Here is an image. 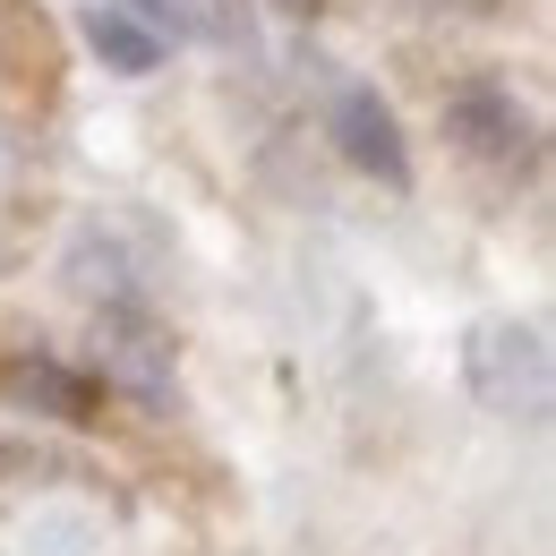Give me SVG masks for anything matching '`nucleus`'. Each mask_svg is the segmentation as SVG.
Masks as SVG:
<instances>
[{
	"mask_svg": "<svg viewBox=\"0 0 556 556\" xmlns=\"http://www.w3.org/2000/svg\"><path fill=\"white\" fill-rule=\"evenodd\" d=\"M463 386L496 419H540L548 412V334L531 317H480L463 334Z\"/></svg>",
	"mask_w": 556,
	"mask_h": 556,
	"instance_id": "nucleus-1",
	"label": "nucleus"
},
{
	"mask_svg": "<svg viewBox=\"0 0 556 556\" xmlns=\"http://www.w3.org/2000/svg\"><path fill=\"white\" fill-rule=\"evenodd\" d=\"M326 138H334V154H343L359 180L412 189V138H403L394 103H386L368 77H334V94H326Z\"/></svg>",
	"mask_w": 556,
	"mask_h": 556,
	"instance_id": "nucleus-2",
	"label": "nucleus"
},
{
	"mask_svg": "<svg viewBox=\"0 0 556 556\" xmlns=\"http://www.w3.org/2000/svg\"><path fill=\"white\" fill-rule=\"evenodd\" d=\"M445 138L463 146L471 163H488V172H531V163H540L531 112H522L514 86H496V77H463V86L445 94Z\"/></svg>",
	"mask_w": 556,
	"mask_h": 556,
	"instance_id": "nucleus-3",
	"label": "nucleus"
},
{
	"mask_svg": "<svg viewBox=\"0 0 556 556\" xmlns=\"http://www.w3.org/2000/svg\"><path fill=\"white\" fill-rule=\"evenodd\" d=\"M94 359L112 386H129L138 403H172V326L129 300V308H94Z\"/></svg>",
	"mask_w": 556,
	"mask_h": 556,
	"instance_id": "nucleus-4",
	"label": "nucleus"
},
{
	"mask_svg": "<svg viewBox=\"0 0 556 556\" xmlns=\"http://www.w3.org/2000/svg\"><path fill=\"white\" fill-rule=\"evenodd\" d=\"M70 291L86 300V308H129V300H146V275H138V257L121 249V231H103V223H86L70 240Z\"/></svg>",
	"mask_w": 556,
	"mask_h": 556,
	"instance_id": "nucleus-5",
	"label": "nucleus"
},
{
	"mask_svg": "<svg viewBox=\"0 0 556 556\" xmlns=\"http://www.w3.org/2000/svg\"><path fill=\"white\" fill-rule=\"evenodd\" d=\"M77 35H86V52L103 61L112 77H154L172 61V43H154L138 17L121 9V0H94V9H77Z\"/></svg>",
	"mask_w": 556,
	"mask_h": 556,
	"instance_id": "nucleus-6",
	"label": "nucleus"
},
{
	"mask_svg": "<svg viewBox=\"0 0 556 556\" xmlns=\"http://www.w3.org/2000/svg\"><path fill=\"white\" fill-rule=\"evenodd\" d=\"M0 403H17V412H43V419H86V412H94V394L77 386L61 359H17V368L0 377Z\"/></svg>",
	"mask_w": 556,
	"mask_h": 556,
	"instance_id": "nucleus-7",
	"label": "nucleus"
},
{
	"mask_svg": "<svg viewBox=\"0 0 556 556\" xmlns=\"http://www.w3.org/2000/svg\"><path fill=\"white\" fill-rule=\"evenodd\" d=\"M189 26H198L206 43H223V52H240V61L266 52V35H257V0H198Z\"/></svg>",
	"mask_w": 556,
	"mask_h": 556,
	"instance_id": "nucleus-8",
	"label": "nucleus"
},
{
	"mask_svg": "<svg viewBox=\"0 0 556 556\" xmlns=\"http://www.w3.org/2000/svg\"><path fill=\"white\" fill-rule=\"evenodd\" d=\"M121 9L138 17L154 43H189V35H198V26H189V0H121Z\"/></svg>",
	"mask_w": 556,
	"mask_h": 556,
	"instance_id": "nucleus-9",
	"label": "nucleus"
},
{
	"mask_svg": "<svg viewBox=\"0 0 556 556\" xmlns=\"http://www.w3.org/2000/svg\"><path fill=\"white\" fill-rule=\"evenodd\" d=\"M282 17H317V0H275Z\"/></svg>",
	"mask_w": 556,
	"mask_h": 556,
	"instance_id": "nucleus-10",
	"label": "nucleus"
},
{
	"mask_svg": "<svg viewBox=\"0 0 556 556\" xmlns=\"http://www.w3.org/2000/svg\"><path fill=\"white\" fill-rule=\"evenodd\" d=\"M488 9H496V0H488Z\"/></svg>",
	"mask_w": 556,
	"mask_h": 556,
	"instance_id": "nucleus-11",
	"label": "nucleus"
}]
</instances>
